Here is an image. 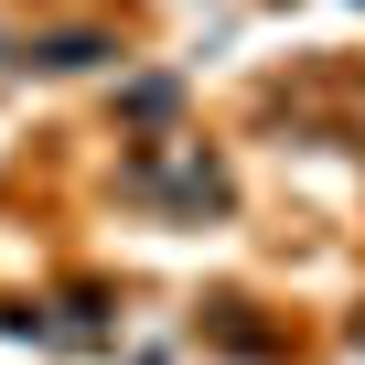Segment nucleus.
<instances>
[{
  "mask_svg": "<svg viewBox=\"0 0 365 365\" xmlns=\"http://www.w3.org/2000/svg\"><path fill=\"white\" fill-rule=\"evenodd\" d=\"M118 194L172 205V215H215V205H226V172H215L205 140H161V150H129V161H118Z\"/></svg>",
  "mask_w": 365,
  "mask_h": 365,
  "instance_id": "nucleus-1",
  "label": "nucleus"
},
{
  "mask_svg": "<svg viewBox=\"0 0 365 365\" xmlns=\"http://www.w3.org/2000/svg\"><path fill=\"white\" fill-rule=\"evenodd\" d=\"M33 54H43V65H97L108 43H97V33H54V43H33Z\"/></svg>",
  "mask_w": 365,
  "mask_h": 365,
  "instance_id": "nucleus-2",
  "label": "nucleus"
},
{
  "mask_svg": "<svg viewBox=\"0 0 365 365\" xmlns=\"http://www.w3.org/2000/svg\"><path fill=\"white\" fill-rule=\"evenodd\" d=\"M172 97H182L172 76H140V86H129V118H172Z\"/></svg>",
  "mask_w": 365,
  "mask_h": 365,
  "instance_id": "nucleus-3",
  "label": "nucleus"
}]
</instances>
